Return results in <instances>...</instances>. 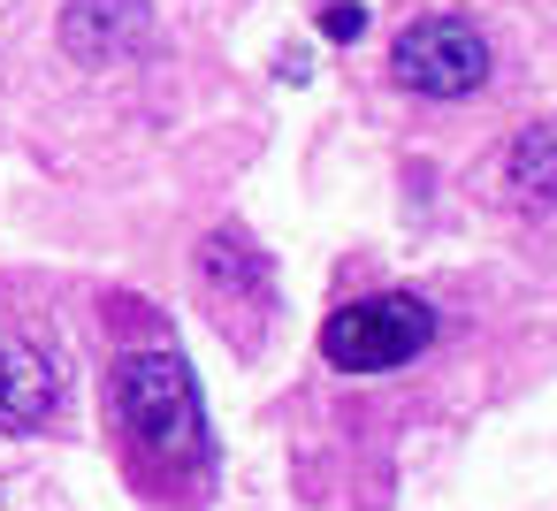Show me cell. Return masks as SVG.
Returning a JSON list of instances; mask_svg holds the SVG:
<instances>
[{"instance_id": "cell-1", "label": "cell", "mask_w": 557, "mask_h": 511, "mask_svg": "<svg viewBox=\"0 0 557 511\" xmlns=\"http://www.w3.org/2000/svg\"><path fill=\"white\" fill-rule=\"evenodd\" d=\"M435 344V306L412 290H382V298H351L321 321V359L336 374H397Z\"/></svg>"}, {"instance_id": "cell-2", "label": "cell", "mask_w": 557, "mask_h": 511, "mask_svg": "<svg viewBox=\"0 0 557 511\" xmlns=\"http://www.w3.org/2000/svg\"><path fill=\"white\" fill-rule=\"evenodd\" d=\"M115 420L161 458L199 450V382H191V366L176 351H131L115 366Z\"/></svg>"}, {"instance_id": "cell-3", "label": "cell", "mask_w": 557, "mask_h": 511, "mask_svg": "<svg viewBox=\"0 0 557 511\" xmlns=\"http://www.w3.org/2000/svg\"><path fill=\"white\" fill-rule=\"evenodd\" d=\"M389 77L412 100H473L488 85V39L458 16H420L389 47Z\"/></svg>"}, {"instance_id": "cell-4", "label": "cell", "mask_w": 557, "mask_h": 511, "mask_svg": "<svg viewBox=\"0 0 557 511\" xmlns=\"http://www.w3.org/2000/svg\"><path fill=\"white\" fill-rule=\"evenodd\" d=\"M153 39V9L146 0H70L62 9V54L85 70H115Z\"/></svg>"}, {"instance_id": "cell-5", "label": "cell", "mask_w": 557, "mask_h": 511, "mask_svg": "<svg viewBox=\"0 0 557 511\" xmlns=\"http://www.w3.org/2000/svg\"><path fill=\"white\" fill-rule=\"evenodd\" d=\"M54 397H62L54 359H47L32 336L0 328V435H32V427H47V420H54Z\"/></svg>"}, {"instance_id": "cell-6", "label": "cell", "mask_w": 557, "mask_h": 511, "mask_svg": "<svg viewBox=\"0 0 557 511\" xmlns=\"http://www.w3.org/2000/svg\"><path fill=\"white\" fill-rule=\"evenodd\" d=\"M504 184L519 207H557V123H534L504 153Z\"/></svg>"}, {"instance_id": "cell-7", "label": "cell", "mask_w": 557, "mask_h": 511, "mask_svg": "<svg viewBox=\"0 0 557 511\" xmlns=\"http://www.w3.org/2000/svg\"><path fill=\"white\" fill-rule=\"evenodd\" d=\"M245 260H252V252H245L237 237H214V245H207V275H214V283H237V290L260 283V267H245Z\"/></svg>"}, {"instance_id": "cell-8", "label": "cell", "mask_w": 557, "mask_h": 511, "mask_svg": "<svg viewBox=\"0 0 557 511\" xmlns=\"http://www.w3.org/2000/svg\"><path fill=\"white\" fill-rule=\"evenodd\" d=\"M321 32H329L336 47H351V39L367 32V9H359V0H336V9H321Z\"/></svg>"}]
</instances>
